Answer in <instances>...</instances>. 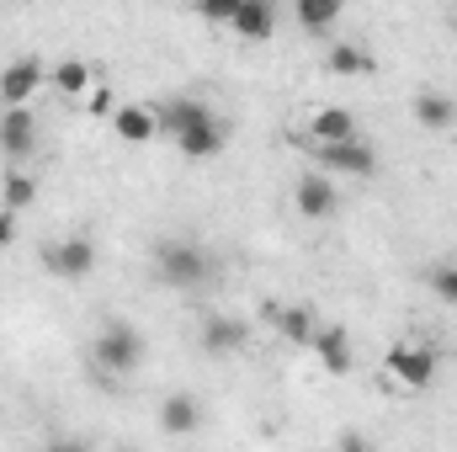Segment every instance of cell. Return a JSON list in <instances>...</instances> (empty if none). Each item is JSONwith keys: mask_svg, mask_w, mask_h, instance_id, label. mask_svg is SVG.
I'll list each match as a JSON object with an SVG mask.
<instances>
[{"mask_svg": "<svg viewBox=\"0 0 457 452\" xmlns=\"http://www.w3.org/2000/svg\"><path fill=\"white\" fill-rule=\"evenodd\" d=\"M154 277L176 293H203L213 282V255L192 239H160L154 245Z\"/></svg>", "mask_w": 457, "mask_h": 452, "instance_id": "cell-1", "label": "cell"}, {"mask_svg": "<svg viewBox=\"0 0 457 452\" xmlns=\"http://www.w3.org/2000/svg\"><path fill=\"white\" fill-rule=\"evenodd\" d=\"M144 356H149V340H144L138 325H128V320H107V325L96 331V340H91V362H96V372H107V378L138 372Z\"/></svg>", "mask_w": 457, "mask_h": 452, "instance_id": "cell-2", "label": "cell"}, {"mask_svg": "<svg viewBox=\"0 0 457 452\" xmlns=\"http://www.w3.org/2000/svg\"><path fill=\"white\" fill-rule=\"evenodd\" d=\"M383 367H388V378H394L399 389L420 394V389H431V378H436V351L420 346V340H399V346H388Z\"/></svg>", "mask_w": 457, "mask_h": 452, "instance_id": "cell-3", "label": "cell"}, {"mask_svg": "<svg viewBox=\"0 0 457 452\" xmlns=\"http://www.w3.org/2000/svg\"><path fill=\"white\" fill-rule=\"evenodd\" d=\"M293 144H298V149H309L320 171H345V176H378V149H372L367 138H351V144H303V138H293Z\"/></svg>", "mask_w": 457, "mask_h": 452, "instance_id": "cell-4", "label": "cell"}, {"mask_svg": "<svg viewBox=\"0 0 457 452\" xmlns=\"http://www.w3.org/2000/svg\"><path fill=\"white\" fill-rule=\"evenodd\" d=\"M43 272L59 277V282H80V277L96 272V245H91L86 234L54 239V245H43Z\"/></svg>", "mask_w": 457, "mask_h": 452, "instance_id": "cell-5", "label": "cell"}, {"mask_svg": "<svg viewBox=\"0 0 457 452\" xmlns=\"http://www.w3.org/2000/svg\"><path fill=\"white\" fill-rule=\"evenodd\" d=\"M48 86V64L37 54H21L0 70V107H32V96Z\"/></svg>", "mask_w": 457, "mask_h": 452, "instance_id": "cell-6", "label": "cell"}, {"mask_svg": "<svg viewBox=\"0 0 457 452\" xmlns=\"http://www.w3.org/2000/svg\"><path fill=\"white\" fill-rule=\"evenodd\" d=\"M32 149H37V117H32V107H0V155L11 160V171L21 160H32Z\"/></svg>", "mask_w": 457, "mask_h": 452, "instance_id": "cell-7", "label": "cell"}, {"mask_svg": "<svg viewBox=\"0 0 457 452\" xmlns=\"http://www.w3.org/2000/svg\"><path fill=\"white\" fill-rule=\"evenodd\" d=\"M293 208L303 213V219H336V208H341V192H336V181L325 176V171H303L298 176V187H293Z\"/></svg>", "mask_w": 457, "mask_h": 452, "instance_id": "cell-8", "label": "cell"}, {"mask_svg": "<svg viewBox=\"0 0 457 452\" xmlns=\"http://www.w3.org/2000/svg\"><path fill=\"white\" fill-rule=\"evenodd\" d=\"M361 122L351 107H314L309 122H303V133H293V138H303V144H351V138H361L356 133Z\"/></svg>", "mask_w": 457, "mask_h": 452, "instance_id": "cell-9", "label": "cell"}, {"mask_svg": "<svg viewBox=\"0 0 457 452\" xmlns=\"http://www.w3.org/2000/svg\"><path fill=\"white\" fill-rule=\"evenodd\" d=\"M261 314H266V325H271L282 340H293V346H314L320 320H314V309H309V304H266Z\"/></svg>", "mask_w": 457, "mask_h": 452, "instance_id": "cell-10", "label": "cell"}, {"mask_svg": "<svg viewBox=\"0 0 457 452\" xmlns=\"http://www.w3.org/2000/svg\"><path fill=\"white\" fill-rule=\"evenodd\" d=\"M245 346H250V320H239V314H208L203 320V351L208 356H234Z\"/></svg>", "mask_w": 457, "mask_h": 452, "instance_id": "cell-11", "label": "cell"}, {"mask_svg": "<svg viewBox=\"0 0 457 452\" xmlns=\"http://www.w3.org/2000/svg\"><path fill=\"white\" fill-rule=\"evenodd\" d=\"M309 351L320 356V367H325L330 378H345V372L356 367V346H351V336H345L341 325H320Z\"/></svg>", "mask_w": 457, "mask_h": 452, "instance_id": "cell-12", "label": "cell"}, {"mask_svg": "<svg viewBox=\"0 0 457 452\" xmlns=\"http://www.w3.org/2000/svg\"><path fill=\"white\" fill-rule=\"evenodd\" d=\"M228 133H234V128L213 113V117H203L192 133H181V138H176V149H181L187 160H213V155H224V149H228Z\"/></svg>", "mask_w": 457, "mask_h": 452, "instance_id": "cell-13", "label": "cell"}, {"mask_svg": "<svg viewBox=\"0 0 457 452\" xmlns=\"http://www.w3.org/2000/svg\"><path fill=\"white\" fill-rule=\"evenodd\" d=\"M197 426H203V405H197V394L176 389V394L160 399V431H165V437H192Z\"/></svg>", "mask_w": 457, "mask_h": 452, "instance_id": "cell-14", "label": "cell"}, {"mask_svg": "<svg viewBox=\"0 0 457 452\" xmlns=\"http://www.w3.org/2000/svg\"><path fill=\"white\" fill-rule=\"evenodd\" d=\"M410 113H415V122H420L426 133H447V128H457V96L436 91V86H426V91H415Z\"/></svg>", "mask_w": 457, "mask_h": 452, "instance_id": "cell-15", "label": "cell"}, {"mask_svg": "<svg viewBox=\"0 0 457 452\" xmlns=\"http://www.w3.org/2000/svg\"><path fill=\"white\" fill-rule=\"evenodd\" d=\"M372 70H378V59L361 43H330L325 48V75H336V80H367Z\"/></svg>", "mask_w": 457, "mask_h": 452, "instance_id": "cell-16", "label": "cell"}, {"mask_svg": "<svg viewBox=\"0 0 457 452\" xmlns=\"http://www.w3.org/2000/svg\"><path fill=\"white\" fill-rule=\"evenodd\" d=\"M112 133L122 144H149V138H160V113L144 102H122L112 117Z\"/></svg>", "mask_w": 457, "mask_h": 452, "instance_id": "cell-17", "label": "cell"}, {"mask_svg": "<svg viewBox=\"0 0 457 452\" xmlns=\"http://www.w3.org/2000/svg\"><path fill=\"white\" fill-rule=\"evenodd\" d=\"M245 43H266L271 32H277V5L271 0H239V11H234V21H228Z\"/></svg>", "mask_w": 457, "mask_h": 452, "instance_id": "cell-18", "label": "cell"}, {"mask_svg": "<svg viewBox=\"0 0 457 452\" xmlns=\"http://www.w3.org/2000/svg\"><path fill=\"white\" fill-rule=\"evenodd\" d=\"M48 86L59 91V96H91V86H96V70L86 64V59H59L54 70H48Z\"/></svg>", "mask_w": 457, "mask_h": 452, "instance_id": "cell-19", "label": "cell"}, {"mask_svg": "<svg viewBox=\"0 0 457 452\" xmlns=\"http://www.w3.org/2000/svg\"><path fill=\"white\" fill-rule=\"evenodd\" d=\"M293 16H298V27H303V32H314V38H320V32H330V27L341 21V5H336V0H298V5H293Z\"/></svg>", "mask_w": 457, "mask_h": 452, "instance_id": "cell-20", "label": "cell"}, {"mask_svg": "<svg viewBox=\"0 0 457 452\" xmlns=\"http://www.w3.org/2000/svg\"><path fill=\"white\" fill-rule=\"evenodd\" d=\"M32 203H37V181H32L27 171H5V181H0V208L27 213Z\"/></svg>", "mask_w": 457, "mask_h": 452, "instance_id": "cell-21", "label": "cell"}, {"mask_svg": "<svg viewBox=\"0 0 457 452\" xmlns=\"http://www.w3.org/2000/svg\"><path fill=\"white\" fill-rule=\"evenodd\" d=\"M426 282H431V293H436L442 304H453V309H457V261L431 266V277H426Z\"/></svg>", "mask_w": 457, "mask_h": 452, "instance_id": "cell-22", "label": "cell"}, {"mask_svg": "<svg viewBox=\"0 0 457 452\" xmlns=\"http://www.w3.org/2000/svg\"><path fill=\"white\" fill-rule=\"evenodd\" d=\"M117 107H122V102H117V91L96 80V86H91V96H86V113H91V117H107V122H112Z\"/></svg>", "mask_w": 457, "mask_h": 452, "instance_id": "cell-23", "label": "cell"}, {"mask_svg": "<svg viewBox=\"0 0 457 452\" xmlns=\"http://www.w3.org/2000/svg\"><path fill=\"white\" fill-rule=\"evenodd\" d=\"M234 11H239V0H203V5H197V16H203V21H234Z\"/></svg>", "mask_w": 457, "mask_h": 452, "instance_id": "cell-24", "label": "cell"}, {"mask_svg": "<svg viewBox=\"0 0 457 452\" xmlns=\"http://www.w3.org/2000/svg\"><path fill=\"white\" fill-rule=\"evenodd\" d=\"M336 452H378V448H372V437H367V431H356V426H345L341 437H336Z\"/></svg>", "mask_w": 457, "mask_h": 452, "instance_id": "cell-25", "label": "cell"}, {"mask_svg": "<svg viewBox=\"0 0 457 452\" xmlns=\"http://www.w3.org/2000/svg\"><path fill=\"white\" fill-rule=\"evenodd\" d=\"M5 245H16V213L11 208H0V250Z\"/></svg>", "mask_w": 457, "mask_h": 452, "instance_id": "cell-26", "label": "cell"}, {"mask_svg": "<svg viewBox=\"0 0 457 452\" xmlns=\"http://www.w3.org/2000/svg\"><path fill=\"white\" fill-rule=\"evenodd\" d=\"M43 452H75V448H43Z\"/></svg>", "mask_w": 457, "mask_h": 452, "instance_id": "cell-27", "label": "cell"}, {"mask_svg": "<svg viewBox=\"0 0 457 452\" xmlns=\"http://www.w3.org/2000/svg\"><path fill=\"white\" fill-rule=\"evenodd\" d=\"M112 452H133V448H112Z\"/></svg>", "mask_w": 457, "mask_h": 452, "instance_id": "cell-28", "label": "cell"}, {"mask_svg": "<svg viewBox=\"0 0 457 452\" xmlns=\"http://www.w3.org/2000/svg\"><path fill=\"white\" fill-rule=\"evenodd\" d=\"M453 21H457V5H453Z\"/></svg>", "mask_w": 457, "mask_h": 452, "instance_id": "cell-29", "label": "cell"}]
</instances>
